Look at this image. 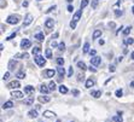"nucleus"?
I'll return each instance as SVG.
<instances>
[{"label": "nucleus", "instance_id": "1", "mask_svg": "<svg viewBox=\"0 0 134 122\" xmlns=\"http://www.w3.org/2000/svg\"><path fill=\"white\" fill-rule=\"evenodd\" d=\"M21 21V16L19 15H11L7 17L6 22L9 23V24H17V23Z\"/></svg>", "mask_w": 134, "mask_h": 122}, {"label": "nucleus", "instance_id": "2", "mask_svg": "<svg viewBox=\"0 0 134 122\" xmlns=\"http://www.w3.org/2000/svg\"><path fill=\"white\" fill-rule=\"evenodd\" d=\"M34 60H35V63H36L39 66H45V64H46V59H45L42 56H40V54H36L35 56V58H34Z\"/></svg>", "mask_w": 134, "mask_h": 122}, {"label": "nucleus", "instance_id": "3", "mask_svg": "<svg viewBox=\"0 0 134 122\" xmlns=\"http://www.w3.org/2000/svg\"><path fill=\"white\" fill-rule=\"evenodd\" d=\"M18 87H21V84H19L18 80H13L7 85V88H10V90H17Z\"/></svg>", "mask_w": 134, "mask_h": 122}, {"label": "nucleus", "instance_id": "4", "mask_svg": "<svg viewBox=\"0 0 134 122\" xmlns=\"http://www.w3.org/2000/svg\"><path fill=\"white\" fill-rule=\"evenodd\" d=\"M54 74H56V71H54L53 69H47V70H45V71L42 73V76H45L46 79H50V77H53Z\"/></svg>", "mask_w": 134, "mask_h": 122}, {"label": "nucleus", "instance_id": "5", "mask_svg": "<svg viewBox=\"0 0 134 122\" xmlns=\"http://www.w3.org/2000/svg\"><path fill=\"white\" fill-rule=\"evenodd\" d=\"M100 62H102V58L98 56H93L92 58H91V64L93 66H98L100 64Z\"/></svg>", "mask_w": 134, "mask_h": 122}, {"label": "nucleus", "instance_id": "6", "mask_svg": "<svg viewBox=\"0 0 134 122\" xmlns=\"http://www.w3.org/2000/svg\"><path fill=\"white\" fill-rule=\"evenodd\" d=\"M11 97L12 98H16V99H22L24 96H23V93L21 91H11Z\"/></svg>", "mask_w": 134, "mask_h": 122}, {"label": "nucleus", "instance_id": "7", "mask_svg": "<svg viewBox=\"0 0 134 122\" xmlns=\"http://www.w3.org/2000/svg\"><path fill=\"white\" fill-rule=\"evenodd\" d=\"M30 46H31V42L28 39H23V40L21 41V47H22L23 50H27V48H29Z\"/></svg>", "mask_w": 134, "mask_h": 122}, {"label": "nucleus", "instance_id": "8", "mask_svg": "<svg viewBox=\"0 0 134 122\" xmlns=\"http://www.w3.org/2000/svg\"><path fill=\"white\" fill-rule=\"evenodd\" d=\"M31 22H33V16H31L30 13H28V15L25 16L24 21H23V27H28Z\"/></svg>", "mask_w": 134, "mask_h": 122}, {"label": "nucleus", "instance_id": "9", "mask_svg": "<svg viewBox=\"0 0 134 122\" xmlns=\"http://www.w3.org/2000/svg\"><path fill=\"white\" fill-rule=\"evenodd\" d=\"M81 15H82V9H81V10H77V11L75 12L74 17H72V21L77 23L79 21H80V18H81Z\"/></svg>", "mask_w": 134, "mask_h": 122}, {"label": "nucleus", "instance_id": "10", "mask_svg": "<svg viewBox=\"0 0 134 122\" xmlns=\"http://www.w3.org/2000/svg\"><path fill=\"white\" fill-rule=\"evenodd\" d=\"M24 92L28 94V96H31V94H34L35 88L33 87V86H30V85H28V86H25L24 87Z\"/></svg>", "mask_w": 134, "mask_h": 122}, {"label": "nucleus", "instance_id": "11", "mask_svg": "<svg viewBox=\"0 0 134 122\" xmlns=\"http://www.w3.org/2000/svg\"><path fill=\"white\" fill-rule=\"evenodd\" d=\"M37 99H39V102H40V103H44L45 104V103H48V102L51 100V98L48 97V96H46V94H45V96L42 94V96H40Z\"/></svg>", "mask_w": 134, "mask_h": 122}, {"label": "nucleus", "instance_id": "12", "mask_svg": "<svg viewBox=\"0 0 134 122\" xmlns=\"http://www.w3.org/2000/svg\"><path fill=\"white\" fill-rule=\"evenodd\" d=\"M53 25H54V21L52 18H47L46 22H45V27L47 29H51V28H53Z\"/></svg>", "mask_w": 134, "mask_h": 122}, {"label": "nucleus", "instance_id": "13", "mask_svg": "<svg viewBox=\"0 0 134 122\" xmlns=\"http://www.w3.org/2000/svg\"><path fill=\"white\" fill-rule=\"evenodd\" d=\"M15 58H19V59H27V58H29V54L27 53V52H22V53L15 54Z\"/></svg>", "mask_w": 134, "mask_h": 122}, {"label": "nucleus", "instance_id": "14", "mask_svg": "<svg viewBox=\"0 0 134 122\" xmlns=\"http://www.w3.org/2000/svg\"><path fill=\"white\" fill-rule=\"evenodd\" d=\"M39 90H40L41 94H47V93H48V92H51V91H50V88L47 87L46 85H41V86H40V88H39Z\"/></svg>", "mask_w": 134, "mask_h": 122}, {"label": "nucleus", "instance_id": "15", "mask_svg": "<svg viewBox=\"0 0 134 122\" xmlns=\"http://www.w3.org/2000/svg\"><path fill=\"white\" fill-rule=\"evenodd\" d=\"M34 38L36 39L37 41H44L45 35H44V33H42V31H39V33H36V34L34 35Z\"/></svg>", "mask_w": 134, "mask_h": 122}, {"label": "nucleus", "instance_id": "16", "mask_svg": "<svg viewBox=\"0 0 134 122\" xmlns=\"http://www.w3.org/2000/svg\"><path fill=\"white\" fill-rule=\"evenodd\" d=\"M44 116L47 117V119H52V117L56 116V114L53 113V111H50V110H46V111H44Z\"/></svg>", "mask_w": 134, "mask_h": 122}, {"label": "nucleus", "instance_id": "17", "mask_svg": "<svg viewBox=\"0 0 134 122\" xmlns=\"http://www.w3.org/2000/svg\"><path fill=\"white\" fill-rule=\"evenodd\" d=\"M16 65H17V63H16L15 59H11V60H10V62H9V70H10V71L15 70Z\"/></svg>", "mask_w": 134, "mask_h": 122}, {"label": "nucleus", "instance_id": "18", "mask_svg": "<svg viewBox=\"0 0 134 122\" xmlns=\"http://www.w3.org/2000/svg\"><path fill=\"white\" fill-rule=\"evenodd\" d=\"M58 90H59V92L62 94H66L69 92V90H68V87L66 86H64V85H60L59 87H58Z\"/></svg>", "mask_w": 134, "mask_h": 122}, {"label": "nucleus", "instance_id": "19", "mask_svg": "<svg viewBox=\"0 0 134 122\" xmlns=\"http://www.w3.org/2000/svg\"><path fill=\"white\" fill-rule=\"evenodd\" d=\"M91 96L92 97H94V98H100L102 97V91H91Z\"/></svg>", "mask_w": 134, "mask_h": 122}, {"label": "nucleus", "instance_id": "20", "mask_svg": "<svg viewBox=\"0 0 134 122\" xmlns=\"http://www.w3.org/2000/svg\"><path fill=\"white\" fill-rule=\"evenodd\" d=\"M57 70H58V74H59V76H60V77H64V75H65V69L63 68L62 65H59V66H58V69H57Z\"/></svg>", "mask_w": 134, "mask_h": 122}, {"label": "nucleus", "instance_id": "21", "mask_svg": "<svg viewBox=\"0 0 134 122\" xmlns=\"http://www.w3.org/2000/svg\"><path fill=\"white\" fill-rule=\"evenodd\" d=\"M12 107H13V103L11 102V100H9V102H6V103L3 104V109H11Z\"/></svg>", "mask_w": 134, "mask_h": 122}, {"label": "nucleus", "instance_id": "22", "mask_svg": "<svg viewBox=\"0 0 134 122\" xmlns=\"http://www.w3.org/2000/svg\"><path fill=\"white\" fill-rule=\"evenodd\" d=\"M33 103H34V97H31V96H29V97L24 100V104H25V105H31Z\"/></svg>", "mask_w": 134, "mask_h": 122}, {"label": "nucleus", "instance_id": "23", "mask_svg": "<svg viewBox=\"0 0 134 122\" xmlns=\"http://www.w3.org/2000/svg\"><path fill=\"white\" fill-rule=\"evenodd\" d=\"M94 86V80L92 79H87V81H86V88H91Z\"/></svg>", "mask_w": 134, "mask_h": 122}, {"label": "nucleus", "instance_id": "24", "mask_svg": "<svg viewBox=\"0 0 134 122\" xmlns=\"http://www.w3.org/2000/svg\"><path fill=\"white\" fill-rule=\"evenodd\" d=\"M123 42H125V45H126V46H129V45H133V42H134V39H133V38H126Z\"/></svg>", "mask_w": 134, "mask_h": 122}, {"label": "nucleus", "instance_id": "25", "mask_svg": "<svg viewBox=\"0 0 134 122\" xmlns=\"http://www.w3.org/2000/svg\"><path fill=\"white\" fill-rule=\"evenodd\" d=\"M28 116L31 117V119H35V117H37V111L36 110H30L28 113Z\"/></svg>", "mask_w": 134, "mask_h": 122}, {"label": "nucleus", "instance_id": "26", "mask_svg": "<svg viewBox=\"0 0 134 122\" xmlns=\"http://www.w3.org/2000/svg\"><path fill=\"white\" fill-rule=\"evenodd\" d=\"M48 88H50V91H51V92L56 91V90H57V87H56V82H54V81H51V82H50V85H48Z\"/></svg>", "mask_w": 134, "mask_h": 122}, {"label": "nucleus", "instance_id": "27", "mask_svg": "<svg viewBox=\"0 0 134 122\" xmlns=\"http://www.w3.org/2000/svg\"><path fill=\"white\" fill-rule=\"evenodd\" d=\"M77 66L80 69H81L82 71H85L86 69H87V66H86V64H85V62H77Z\"/></svg>", "mask_w": 134, "mask_h": 122}, {"label": "nucleus", "instance_id": "28", "mask_svg": "<svg viewBox=\"0 0 134 122\" xmlns=\"http://www.w3.org/2000/svg\"><path fill=\"white\" fill-rule=\"evenodd\" d=\"M40 52H41V47H40V46H35L34 48H33V54H34V56L39 54Z\"/></svg>", "mask_w": 134, "mask_h": 122}, {"label": "nucleus", "instance_id": "29", "mask_svg": "<svg viewBox=\"0 0 134 122\" xmlns=\"http://www.w3.org/2000/svg\"><path fill=\"white\" fill-rule=\"evenodd\" d=\"M100 35H102V30H99V29L94 30V33H93V39H98Z\"/></svg>", "mask_w": 134, "mask_h": 122}, {"label": "nucleus", "instance_id": "30", "mask_svg": "<svg viewBox=\"0 0 134 122\" xmlns=\"http://www.w3.org/2000/svg\"><path fill=\"white\" fill-rule=\"evenodd\" d=\"M88 3H90V0H82L81 4H80V7H81V9H85V7L88 5Z\"/></svg>", "mask_w": 134, "mask_h": 122}, {"label": "nucleus", "instance_id": "31", "mask_svg": "<svg viewBox=\"0 0 134 122\" xmlns=\"http://www.w3.org/2000/svg\"><path fill=\"white\" fill-rule=\"evenodd\" d=\"M82 51H83V53H87L88 51H90V44H88V42H86V44L83 45V48H82Z\"/></svg>", "mask_w": 134, "mask_h": 122}, {"label": "nucleus", "instance_id": "32", "mask_svg": "<svg viewBox=\"0 0 134 122\" xmlns=\"http://www.w3.org/2000/svg\"><path fill=\"white\" fill-rule=\"evenodd\" d=\"M131 30H132V27H126L125 30H123V35H126V36H127V35L131 33Z\"/></svg>", "mask_w": 134, "mask_h": 122}, {"label": "nucleus", "instance_id": "33", "mask_svg": "<svg viewBox=\"0 0 134 122\" xmlns=\"http://www.w3.org/2000/svg\"><path fill=\"white\" fill-rule=\"evenodd\" d=\"M16 76H17L18 79H25V73H23V71H18Z\"/></svg>", "mask_w": 134, "mask_h": 122}, {"label": "nucleus", "instance_id": "34", "mask_svg": "<svg viewBox=\"0 0 134 122\" xmlns=\"http://www.w3.org/2000/svg\"><path fill=\"white\" fill-rule=\"evenodd\" d=\"M115 94L117 98H121L122 96H123V91H122V90H117V91L115 92Z\"/></svg>", "mask_w": 134, "mask_h": 122}, {"label": "nucleus", "instance_id": "35", "mask_svg": "<svg viewBox=\"0 0 134 122\" xmlns=\"http://www.w3.org/2000/svg\"><path fill=\"white\" fill-rule=\"evenodd\" d=\"M46 58H52V51H51V48H47L46 50Z\"/></svg>", "mask_w": 134, "mask_h": 122}, {"label": "nucleus", "instance_id": "36", "mask_svg": "<svg viewBox=\"0 0 134 122\" xmlns=\"http://www.w3.org/2000/svg\"><path fill=\"white\" fill-rule=\"evenodd\" d=\"M112 120H114L115 122H123V120H122L121 116H114V117H112Z\"/></svg>", "mask_w": 134, "mask_h": 122}, {"label": "nucleus", "instance_id": "37", "mask_svg": "<svg viewBox=\"0 0 134 122\" xmlns=\"http://www.w3.org/2000/svg\"><path fill=\"white\" fill-rule=\"evenodd\" d=\"M57 64H58V65H63V64H64V59H63L62 57H58V58H57Z\"/></svg>", "mask_w": 134, "mask_h": 122}, {"label": "nucleus", "instance_id": "38", "mask_svg": "<svg viewBox=\"0 0 134 122\" xmlns=\"http://www.w3.org/2000/svg\"><path fill=\"white\" fill-rule=\"evenodd\" d=\"M58 50H59V51H64V50H65V44H64V42H60V44L58 45Z\"/></svg>", "mask_w": 134, "mask_h": 122}, {"label": "nucleus", "instance_id": "39", "mask_svg": "<svg viewBox=\"0 0 134 122\" xmlns=\"http://www.w3.org/2000/svg\"><path fill=\"white\" fill-rule=\"evenodd\" d=\"M9 77H10V70L7 73H5V74H4L3 80H4V81H6V80H9Z\"/></svg>", "mask_w": 134, "mask_h": 122}, {"label": "nucleus", "instance_id": "40", "mask_svg": "<svg viewBox=\"0 0 134 122\" xmlns=\"http://www.w3.org/2000/svg\"><path fill=\"white\" fill-rule=\"evenodd\" d=\"M72 74H74V69H72V66H70L69 68V73H68V77H71Z\"/></svg>", "mask_w": 134, "mask_h": 122}, {"label": "nucleus", "instance_id": "41", "mask_svg": "<svg viewBox=\"0 0 134 122\" xmlns=\"http://www.w3.org/2000/svg\"><path fill=\"white\" fill-rule=\"evenodd\" d=\"M83 80H85V76L81 75V74H79V75H77V81L81 82V81H83Z\"/></svg>", "mask_w": 134, "mask_h": 122}, {"label": "nucleus", "instance_id": "42", "mask_svg": "<svg viewBox=\"0 0 134 122\" xmlns=\"http://www.w3.org/2000/svg\"><path fill=\"white\" fill-rule=\"evenodd\" d=\"M16 35H17V33H16V31H15V33H12V34L10 35L9 38H6V40H12V39H13V38H15Z\"/></svg>", "mask_w": 134, "mask_h": 122}, {"label": "nucleus", "instance_id": "43", "mask_svg": "<svg viewBox=\"0 0 134 122\" xmlns=\"http://www.w3.org/2000/svg\"><path fill=\"white\" fill-rule=\"evenodd\" d=\"M56 5H53V6H51L50 7V9H48V10H46V13H50L51 12V11H53V10H56Z\"/></svg>", "mask_w": 134, "mask_h": 122}, {"label": "nucleus", "instance_id": "44", "mask_svg": "<svg viewBox=\"0 0 134 122\" xmlns=\"http://www.w3.org/2000/svg\"><path fill=\"white\" fill-rule=\"evenodd\" d=\"M70 28H71V29H75V28H76V22L71 21V22H70Z\"/></svg>", "mask_w": 134, "mask_h": 122}, {"label": "nucleus", "instance_id": "45", "mask_svg": "<svg viewBox=\"0 0 134 122\" xmlns=\"http://www.w3.org/2000/svg\"><path fill=\"white\" fill-rule=\"evenodd\" d=\"M97 5H98V0H93V3H92V7H93V9H96V7H97Z\"/></svg>", "mask_w": 134, "mask_h": 122}, {"label": "nucleus", "instance_id": "46", "mask_svg": "<svg viewBox=\"0 0 134 122\" xmlns=\"http://www.w3.org/2000/svg\"><path fill=\"white\" fill-rule=\"evenodd\" d=\"M51 46H52V47H58V44H57L54 40H52V41H51Z\"/></svg>", "mask_w": 134, "mask_h": 122}, {"label": "nucleus", "instance_id": "47", "mask_svg": "<svg viewBox=\"0 0 134 122\" xmlns=\"http://www.w3.org/2000/svg\"><path fill=\"white\" fill-rule=\"evenodd\" d=\"M115 15L117 16V17H120V16L122 15V11H120V10H115Z\"/></svg>", "mask_w": 134, "mask_h": 122}, {"label": "nucleus", "instance_id": "48", "mask_svg": "<svg viewBox=\"0 0 134 122\" xmlns=\"http://www.w3.org/2000/svg\"><path fill=\"white\" fill-rule=\"evenodd\" d=\"M110 27V28H115L116 27V24H115V22H109V24H108Z\"/></svg>", "mask_w": 134, "mask_h": 122}, {"label": "nucleus", "instance_id": "49", "mask_svg": "<svg viewBox=\"0 0 134 122\" xmlns=\"http://www.w3.org/2000/svg\"><path fill=\"white\" fill-rule=\"evenodd\" d=\"M72 94H74L75 97H77L79 94H80V92H79V91H77V90H74V91H72Z\"/></svg>", "mask_w": 134, "mask_h": 122}, {"label": "nucleus", "instance_id": "50", "mask_svg": "<svg viewBox=\"0 0 134 122\" xmlns=\"http://www.w3.org/2000/svg\"><path fill=\"white\" fill-rule=\"evenodd\" d=\"M109 70H110V71H111V73H114V71H115V70H116V68H115V66H114V65H110V66H109Z\"/></svg>", "mask_w": 134, "mask_h": 122}, {"label": "nucleus", "instance_id": "51", "mask_svg": "<svg viewBox=\"0 0 134 122\" xmlns=\"http://www.w3.org/2000/svg\"><path fill=\"white\" fill-rule=\"evenodd\" d=\"M90 70L92 73H97V69H96V68H92V64H91V66H90Z\"/></svg>", "mask_w": 134, "mask_h": 122}, {"label": "nucleus", "instance_id": "52", "mask_svg": "<svg viewBox=\"0 0 134 122\" xmlns=\"http://www.w3.org/2000/svg\"><path fill=\"white\" fill-rule=\"evenodd\" d=\"M72 10H74V7H72L71 5H69V6H68V11H69V12H72Z\"/></svg>", "mask_w": 134, "mask_h": 122}, {"label": "nucleus", "instance_id": "53", "mask_svg": "<svg viewBox=\"0 0 134 122\" xmlns=\"http://www.w3.org/2000/svg\"><path fill=\"white\" fill-rule=\"evenodd\" d=\"M22 5H23V7H28V5H29V4H28V1H23V4H22Z\"/></svg>", "mask_w": 134, "mask_h": 122}, {"label": "nucleus", "instance_id": "54", "mask_svg": "<svg viewBox=\"0 0 134 122\" xmlns=\"http://www.w3.org/2000/svg\"><path fill=\"white\" fill-rule=\"evenodd\" d=\"M90 53H91V56H96V53H97V52H96V50H92Z\"/></svg>", "mask_w": 134, "mask_h": 122}, {"label": "nucleus", "instance_id": "55", "mask_svg": "<svg viewBox=\"0 0 134 122\" xmlns=\"http://www.w3.org/2000/svg\"><path fill=\"white\" fill-rule=\"evenodd\" d=\"M104 44H105V41L104 40H99V45H104Z\"/></svg>", "mask_w": 134, "mask_h": 122}, {"label": "nucleus", "instance_id": "56", "mask_svg": "<svg viewBox=\"0 0 134 122\" xmlns=\"http://www.w3.org/2000/svg\"><path fill=\"white\" fill-rule=\"evenodd\" d=\"M131 58L134 60V51H133V52H132V53H131Z\"/></svg>", "mask_w": 134, "mask_h": 122}, {"label": "nucleus", "instance_id": "57", "mask_svg": "<svg viewBox=\"0 0 134 122\" xmlns=\"http://www.w3.org/2000/svg\"><path fill=\"white\" fill-rule=\"evenodd\" d=\"M3 50H4V45L1 44V45H0V51H3Z\"/></svg>", "mask_w": 134, "mask_h": 122}, {"label": "nucleus", "instance_id": "58", "mask_svg": "<svg viewBox=\"0 0 134 122\" xmlns=\"http://www.w3.org/2000/svg\"><path fill=\"white\" fill-rule=\"evenodd\" d=\"M132 12H133V13H134V6H133V7H132Z\"/></svg>", "mask_w": 134, "mask_h": 122}, {"label": "nucleus", "instance_id": "59", "mask_svg": "<svg viewBox=\"0 0 134 122\" xmlns=\"http://www.w3.org/2000/svg\"><path fill=\"white\" fill-rule=\"evenodd\" d=\"M66 1H68V3H71V1H72V0H66Z\"/></svg>", "mask_w": 134, "mask_h": 122}, {"label": "nucleus", "instance_id": "60", "mask_svg": "<svg viewBox=\"0 0 134 122\" xmlns=\"http://www.w3.org/2000/svg\"><path fill=\"white\" fill-rule=\"evenodd\" d=\"M56 122H60V120H57V121Z\"/></svg>", "mask_w": 134, "mask_h": 122}, {"label": "nucleus", "instance_id": "61", "mask_svg": "<svg viewBox=\"0 0 134 122\" xmlns=\"http://www.w3.org/2000/svg\"><path fill=\"white\" fill-rule=\"evenodd\" d=\"M37 1H41V0H37Z\"/></svg>", "mask_w": 134, "mask_h": 122}]
</instances>
